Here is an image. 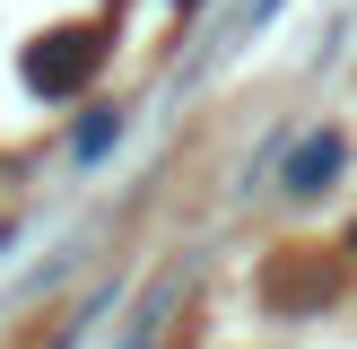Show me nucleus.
I'll list each match as a JSON object with an SVG mask.
<instances>
[{"label":"nucleus","instance_id":"f257e3e1","mask_svg":"<svg viewBox=\"0 0 357 349\" xmlns=\"http://www.w3.org/2000/svg\"><path fill=\"white\" fill-rule=\"evenodd\" d=\"M35 87H44V96H61V87H79L87 70H96V44H87V35H61V52H35Z\"/></svg>","mask_w":357,"mask_h":349},{"label":"nucleus","instance_id":"f03ea898","mask_svg":"<svg viewBox=\"0 0 357 349\" xmlns=\"http://www.w3.org/2000/svg\"><path fill=\"white\" fill-rule=\"evenodd\" d=\"M331 166H340V140H314V149L296 157V174H288V184H296V192H314V184H323Z\"/></svg>","mask_w":357,"mask_h":349}]
</instances>
